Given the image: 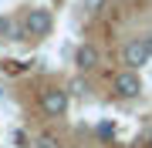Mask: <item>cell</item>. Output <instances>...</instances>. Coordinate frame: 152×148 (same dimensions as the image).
<instances>
[{"mask_svg":"<svg viewBox=\"0 0 152 148\" xmlns=\"http://www.w3.org/2000/svg\"><path fill=\"white\" fill-rule=\"evenodd\" d=\"M98 61H102V54H98V47H91V44H81V47L75 51V64H78V71H81V74L95 71Z\"/></svg>","mask_w":152,"mask_h":148,"instance_id":"obj_5","label":"cell"},{"mask_svg":"<svg viewBox=\"0 0 152 148\" xmlns=\"http://www.w3.org/2000/svg\"><path fill=\"white\" fill-rule=\"evenodd\" d=\"M81 7H85V14H91V17H95V14H102V10H105V0H81Z\"/></svg>","mask_w":152,"mask_h":148,"instance_id":"obj_7","label":"cell"},{"mask_svg":"<svg viewBox=\"0 0 152 148\" xmlns=\"http://www.w3.org/2000/svg\"><path fill=\"white\" fill-rule=\"evenodd\" d=\"M112 88H115V94H118V98L135 101L139 94H142V77H139V71H135V67H122V71L115 74Z\"/></svg>","mask_w":152,"mask_h":148,"instance_id":"obj_3","label":"cell"},{"mask_svg":"<svg viewBox=\"0 0 152 148\" xmlns=\"http://www.w3.org/2000/svg\"><path fill=\"white\" fill-rule=\"evenodd\" d=\"M0 37L27 40V34H24V24H20V20H14V17H0Z\"/></svg>","mask_w":152,"mask_h":148,"instance_id":"obj_6","label":"cell"},{"mask_svg":"<svg viewBox=\"0 0 152 148\" xmlns=\"http://www.w3.org/2000/svg\"><path fill=\"white\" fill-rule=\"evenodd\" d=\"M68 91H71V94H78V98H85V94H88V84H85V77H75Z\"/></svg>","mask_w":152,"mask_h":148,"instance_id":"obj_8","label":"cell"},{"mask_svg":"<svg viewBox=\"0 0 152 148\" xmlns=\"http://www.w3.org/2000/svg\"><path fill=\"white\" fill-rule=\"evenodd\" d=\"M149 61H152V54H149V47H145L142 37H129L122 44V64L125 67H135V71H139V67H145Z\"/></svg>","mask_w":152,"mask_h":148,"instance_id":"obj_4","label":"cell"},{"mask_svg":"<svg viewBox=\"0 0 152 148\" xmlns=\"http://www.w3.org/2000/svg\"><path fill=\"white\" fill-rule=\"evenodd\" d=\"M41 115L44 118H51V121H58V118H64L68 115V108H71V91L68 88H61V84H51V88H44L41 91Z\"/></svg>","mask_w":152,"mask_h":148,"instance_id":"obj_2","label":"cell"},{"mask_svg":"<svg viewBox=\"0 0 152 148\" xmlns=\"http://www.w3.org/2000/svg\"><path fill=\"white\" fill-rule=\"evenodd\" d=\"M34 148H58V142H54L51 135H41L37 142H34Z\"/></svg>","mask_w":152,"mask_h":148,"instance_id":"obj_9","label":"cell"},{"mask_svg":"<svg viewBox=\"0 0 152 148\" xmlns=\"http://www.w3.org/2000/svg\"><path fill=\"white\" fill-rule=\"evenodd\" d=\"M142 40H145V47H149V54H152V30H149V34H142Z\"/></svg>","mask_w":152,"mask_h":148,"instance_id":"obj_10","label":"cell"},{"mask_svg":"<svg viewBox=\"0 0 152 148\" xmlns=\"http://www.w3.org/2000/svg\"><path fill=\"white\" fill-rule=\"evenodd\" d=\"M24 24V34H27V40H44L51 37V30H54V14L48 10V7H27L20 17Z\"/></svg>","mask_w":152,"mask_h":148,"instance_id":"obj_1","label":"cell"}]
</instances>
